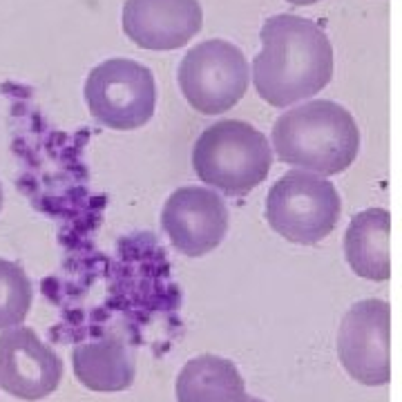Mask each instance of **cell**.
<instances>
[{
	"label": "cell",
	"mask_w": 402,
	"mask_h": 402,
	"mask_svg": "<svg viewBox=\"0 0 402 402\" xmlns=\"http://www.w3.org/2000/svg\"><path fill=\"white\" fill-rule=\"evenodd\" d=\"M253 83L268 106L288 108L319 94L333 78V45L313 20L277 14L264 23Z\"/></svg>",
	"instance_id": "1"
},
{
	"label": "cell",
	"mask_w": 402,
	"mask_h": 402,
	"mask_svg": "<svg viewBox=\"0 0 402 402\" xmlns=\"http://www.w3.org/2000/svg\"><path fill=\"white\" fill-rule=\"evenodd\" d=\"M273 148L288 166L331 177L355 161L360 130L351 112L340 103L313 99L275 121Z\"/></svg>",
	"instance_id": "2"
},
{
	"label": "cell",
	"mask_w": 402,
	"mask_h": 402,
	"mask_svg": "<svg viewBox=\"0 0 402 402\" xmlns=\"http://www.w3.org/2000/svg\"><path fill=\"white\" fill-rule=\"evenodd\" d=\"M197 177L228 197H244L260 185L273 166V148L251 123L226 119L206 128L194 143Z\"/></svg>",
	"instance_id": "3"
},
{
	"label": "cell",
	"mask_w": 402,
	"mask_h": 402,
	"mask_svg": "<svg viewBox=\"0 0 402 402\" xmlns=\"http://www.w3.org/2000/svg\"><path fill=\"white\" fill-rule=\"evenodd\" d=\"M342 201L331 181L306 170H291L266 197V219L284 240L319 244L337 226Z\"/></svg>",
	"instance_id": "4"
},
{
	"label": "cell",
	"mask_w": 402,
	"mask_h": 402,
	"mask_svg": "<svg viewBox=\"0 0 402 402\" xmlns=\"http://www.w3.org/2000/svg\"><path fill=\"white\" fill-rule=\"evenodd\" d=\"M181 94L201 115H221L235 108L249 90L251 67L244 51L221 38L188 49L177 69Z\"/></svg>",
	"instance_id": "5"
},
{
	"label": "cell",
	"mask_w": 402,
	"mask_h": 402,
	"mask_svg": "<svg viewBox=\"0 0 402 402\" xmlns=\"http://www.w3.org/2000/svg\"><path fill=\"white\" fill-rule=\"evenodd\" d=\"M83 94L92 117L119 132L143 128L157 106L152 72L132 58L103 60L87 74Z\"/></svg>",
	"instance_id": "6"
},
{
	"label": "cell",
	"mask_w": 402,
	"mask_h": 402,
	"mask_svg": "<svg viewBox=\"0 0 402 402\" xmlns=\"http://www.w3.org/2000/svg\"><path fill=\"white\" fill-rule=\"evenodd\" d=\"M337 355L355 383L385 387L391 380V306L383 300L355 302L337 331Z\"/></svg>",
	"instance_id": "7"
},
{
	"label": "cell",
	"mask_w": 402,
	"mask_h": 402,
	"mask_svg": "<svg viewBox=\"0 0 402 402\" xmlns=\"http://www.w3.org/2000/svg\"><path fill=\"white\" fill-rule=\"evenodd\" d=\"M63 362L29 326L0 331V389L12 398L36 402L58 389Z\"/></svg>",
	"instance_id": "8"
},
{
	"label": "cell",
	"mask_w": 402,
	"mask_h": 402,
	"mask_svg": "<svg viewBox=\"0 0 402 402\" xmlns=\"http://www.w3.org/2000/svg\"><path fill=\"white\" fill-rule=\"evenodd\" d=\"M161 226L179 253L201 257L224 242L228 233V208L217 192L201 185H185L168 197Z\"/></svg>",
	"instance_id": "9"
},
{
	"label": "cell",
	"mask_w": 402,
	"mask_h": 402,
	"mask_svg": "<svg viewBox=\"0 0 402 402\" xmlns=\"http://www.w3.org/2000/svg\"><path fill=\"white\" fill-rule=\"evenodd\" d=\"M121 25L137 47L172 51L201 32L203 9L199 0H126Z\"/></svg>",
	"instance_id": "10"
},
{
	"label": "cell",
	"mask_w": 402,
	"mask_h": 402,
	"mask_svg": "<svg viewBox=\"0 0 402 402\" xmlns=\"http://www.w3.org/2000/svg\"><path fill=\"white\" fill-rule=\"evenodd\" d=\"M391 215L385 208H369L358 212L344 235V255L353 273L374 282L391 277L389 255Z\"/></svg>",
	"instance_id": "11"
},
{
	"label": "cell",
	"mask_w": 402,
	"mask_h": 402,
	"mask_svg": "<svg viewBox=\"0 0 402 402\" xmlns=\"http://www.w3.org/2000/svg\"><path fill=\"white\" fill-rule=\"evenodd\" d=\"M72 365L78 383L92 391H126L137 376L128 346L115 337L76 344Z\"/></svg>",
	"instance_id": "12"
},
{
	"label": "cell",
	"mask_w": 402,
	"mask_h": 402,
	"mask_svg": "<svg viewBox=\"0 0 402 402\" xmlns=\"http://www.w3.org/2000/svg\"><path fill=\"white\" fill-rule=\"evenodd\" d=\"M246 398L240 371L219 355L192 358L177 376V402H246Z\"/></svg>",
	"instance_id": "13"
},
{
	"label": "cell",
	"mask_w": 402,
	"mask_h": 402,
	"mask_svg": "<svg viewBox=\"0 0 402 402\" xmlns=\"http://www.w3.org/2000/svg\"><path fill=\"white\" fill-rule=\"evenodd\" d=\"M32 308V282L23 266L0 257V331L25 322Z\"/></svg>",
	"instance_id": "14"
},
{
	"label": "cell",
	"mask_w": 402,
	"mask_h": 402,
	"mask_svg": "<svg viewBox=\"0 0 402 402\" xmlns=\"http://www.w3.org/2000/svg\"><path fill=\"white\" fill-rule=\"evenodd\" d=\"M286 3L297 5V7H304V5H315V3H319V0H286Z\"/></svg>",
	"instance_id": "15"
},
{
	"label": "cell",
	"mask_w": 402,
	"mask_h": 402,
	"mask_svg": "<svg viewBox=\"0 0 402 402\" xmlns=\"http://www.w3.org/2000/svg\"><path fill=\"white\" fill-rule=\"evenodd\" d=\"M3 199H5V194H3V183H0V210H3Z\"/></svg>",
	"instance_id": "16"
},
{
	"label": "cell",
	"mask_w": 402,
	"mask_h": 402,
	"mask_svg": "<svg viewBox=\"0 0 402 402\" xmlns=\"http://www.w3.org/2000/svg\"><path fill=\"white\" fill-rule=\"evenodd\" d=\"M246 402H264V400H260V398H251V396H249V398H246Z\"/></svg>",
	"instance_id": "17"
}]
</instances>
